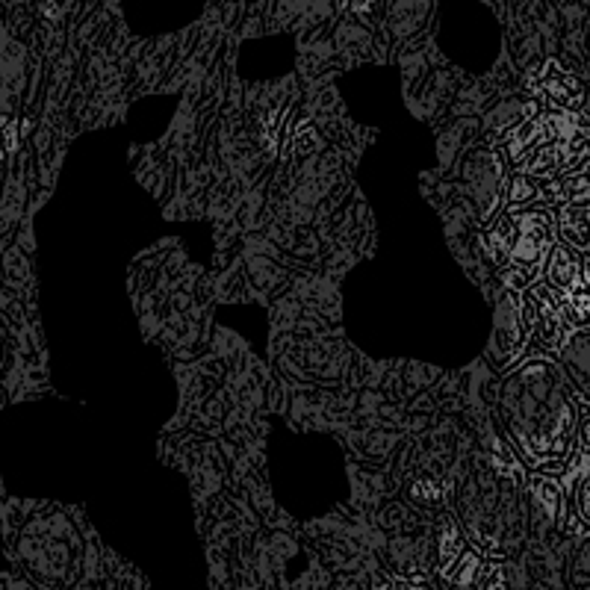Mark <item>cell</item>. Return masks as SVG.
Returning a JSON list of instances; mask_svg holds the SVG:
<instances>
[{
    "mask_svg": "<svg viewBox=\"0 0 590 590\" xmlns=\"http://www.w3.org/2000/svg\"><path fill=\"white\" fill-rule=\"evenodd\" d=\"M502 411L517 446L529 461H555L570 449L573 405L552 363H529L505 384Z\"/></svg>",
    "mask_w": 590,
    "mask_h": 590,
    "instance_id": "6da1fadb",
    "label": "cell"
},
{
    "mask_svg": "<svg viewBox=\"0 0 590 590\" xmlns=\"http://www.w3.org/2000/svg\"><path fill=\"white\" fill-rule=\"evenodd\" d=\"M552 242V219L540 210H526L514 216V245L508 260L520 269H534L537 260H543L546 248Z\"/></svg>",
    "mask_w": 590,
    "mask_h": 590,
    "instance_id": "7a4b0ae2",
    "label": "cell"
},
{
    "mask_svg": "<svg viewBox=\"0 0 590 590\" xmlns=\"http://www.w3.org/2000/svg\"><path fill=\"white\" fill-rule=\"evenodd\" d=\"M546 278L555 290H585V263L579 257H573L570 248H555L552 251V260H549V269H546Z\"/></svg>",
    "mask_w": 590,
    "mask_h": 590,
    "instance_id": "3957f363",
    "label": "cell"
},
{
    "mask_svg": "<svg viewBox=\"0 0 590 590\" xmlns=\"http://www.w3.org/2000/svg\"><path fill=\"white\" fill-rule=\"evenodd\" d=\"M523 343V316L517 310V295H502V307H499V331H496V346L502 357H514Z\"/></svg>",
    "mask_w": 590,
    "mask_h": 590,
    "instance_id": "277c9868",
    "label": "cell"
},
{
    "mask_svg": "<svg viewBox=\"0 0 590 590\" xmlns=\"http://www.w3.org/2000/svg\"><path fill=\"white\" fill-rule=\"evenodd\" d=\"M464 555V537H461V529L455 526L452 517H443L440 523V534H437V558H440V576L449 579L455 564L461 561Z\"/></svg>",
    "mask_w": 590,
    "mask_h": 590,
    "instance_id": "5b68a950",
    "label": "cell"
},
{
    "mask_svg": "<svg viewBox=\"0 0 590 590\" xmlns=\"http://www.w3.org/2000/svg\"><path fill=\"white\" fill-rule=\"evenodd\" d=\"M549 142V130H546V121L543 118H529V121H523L511 136H508V151H511V157L517 160V157H529L534 154L540 145H546Z\"/></svg>",
    "mask_w": 590,
    "mask_h": 590,
    "instance_id": "8992f818",
    "label": "cell"
},
{
    "mask_svg": "<svg viewBox=\"0 0 590 590\" xmlns=\"http://www.w3.org/2000/svg\"><path fill=\"white\" fill-rule=\"evenodd\" d=\"M561 236L576 248H588V207L561 210Z\"/></svg>",
    "mask_w": 590,
    "mask_h": 590,
    "instance_id": "52a82bcc",
    "label": "cell"
},
{
    "mask_svg": "<svg viewBox=\"0 0 590 590\" xmlns=\"http://www.w3.org/2000/svg\"><path fill=\"white\" fill-rule=\"evenodd\" d=\"M549 95L558 101V104H567V107H579L582 104V83L576 77H552L549 80Z\"/></svg>",
    "mask_w": 590,
    "mask_h": 590,
    "instance_id": "ba28073f",
    "label": "cell"
},
{
    "mask_svg": "<svg viewBox=\"0 0 590 590\" xmlns=\"http://www.w3.org/2000/svg\"><path fill=\"white\" fill-rule=\"evenodd\" d=\"M478 570H481V561H478V555H470V552H464V555H461V567H455L449 579H452L455 585L467 588V585H472V582H475Z\"/></svg>",
    "mask_w": 590,
    "mask_h": 590,
    "instance_id": "9c48e42d",
    "label": "cell"
},
{
    "mask_svg": "<svg viewBox=\"0 0 590 590\" xmlns=\"http://www.w3.org/2000/svg\"><path fill=\"white\" fill-rule=\"evenodd\" d=\"M537 192H534V183H531L529 177H514V183H511V192H508V198H511V204H526L531 201Z\"/></svg>",
    "mask_w": 590,
    "mask_h": 590,
    "instance_id": "30bf717a",
    "label": "cell"
},
{
    "mask_svg": "<svg viewBox=\"0 0 590 590\" xmlns=\"http://www.w3.org/2000/svg\"><path fill=\"white\" fill-rule=\"evenodd\" d=\"M505 588V570L502 567H487L481 576V590H502Z\"/></svg>",
    "mask_w": 590,
    "mask_h": 590,
    "instance_id": "8fae6325",
    "label": "cell"
},
{
    "mask_svg": "<svg viewBox=\"0 0 590 590\" xmlns=\"http://www.w3.org/2000/svg\"><path fill=\"white\" fill-rule=\"evenodd\" d=\"M531 278H534V269H508L505 275H502V281L508 284V287H526Z\"/></svg>",
    "mask_w": 590,
    "mask_h": 590,
    "instance_id": "7c38bea8",
    "label": "cell"
},
{
    "mask_svg": "<svg viewBox=\"0 0 590 590\" xmlns=\"http://www.w3.org/2000/svg\"><path fill=\"white\" fill-rule=\"evenodd\" d=\"M576 502H579V520H582V523H590L588 478H582V481H579V487H576Z\"/></svg>",
    "mask_w": 590,
    "mask_h": 590,
    "instance_id": "4fadbf2b",
    "label": "cell"
},
{
    "mask_svg": "<svg viewBox=\"0 0 590 590\" xmlns=\"http://www.w3.org/2000/svg\"><path fill=\"white\" fill-rule=\"evenodd\" d=\"M399 590H422V588H405V585H402V588H399Z\"/></svg>",
    "mask_w": 590,
    "mask_h": 590,
    "instance_id": "5bb4252c",
    "label": "cell"
}]
</instances>
